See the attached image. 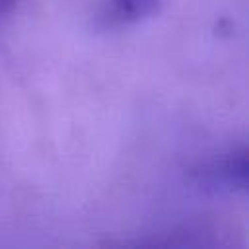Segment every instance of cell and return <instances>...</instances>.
Returning a JSON list of instances; mask_svg holds the SVG:
<instances>
[{"label": "cell", "mask_w": 249, "mask_h": 249, "mask_svg": "<svg viewBox=\"0 0 249 249\" xmlns=\"http://www.w3.org/2000/svg\"><path fill=\"white\" fill-rule=\"evenodd\" d=\"M158 2L160 0H109L113 14L123 21H134L156 12Z\"/></svg>", "instance_id": "2"}, {"label": "cell", "mask_w": 249, "mask_h": 249, "mask_svg": "<svg viewBox=\"0 0 249 249\" xmlns=\"http://www.w3.org/2000/svg\"><path fill=\"white\" fill-rule=\"evenodd\" d=\"M18 0H0V10H10Z\"/></svg>", "instance_id": "3"}, {"label": "cell", "mask_w": 249, "mask_h": 249, "mask_svg": "<svg viewBox=\"0 0 249 249\" xmlns=\"http://www.w3.org/2000/svg\"><path fill=\"white\" fill-rule=\"evenodd\" d=\"M214 175L220 177L222 181H228L230 185L245 187V183H247V154H245V150L233 152L228 158H224L214 167Z\"/></svg>", "instance_id": "1"}]
</instances>
